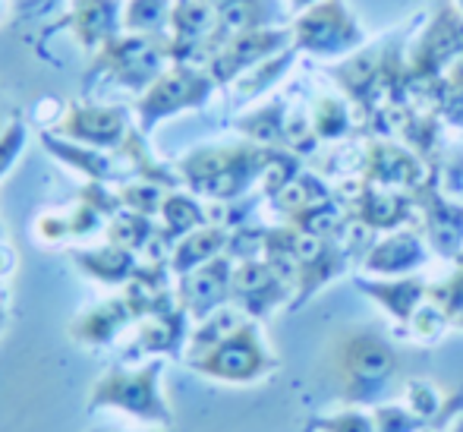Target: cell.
<instances>
[{"mask_svg": "<svg viewBox=\"0 0 463 432\" xmlns=\"http://www.w3.org/2000/svg\"><path fill=\"white\" fill-rule=\"evenodd\" d=\"M325 376L341 408H375L403 391V357L378 329H341L325 350Z\"/></svg>", "mask_w": 463, "mask_h": 432, "instance_id": "6da1fadb", "label": "cell"}, {"mask_svg": "<svg viewBox=\"0 0 463 432\" xmlns=\"http://www.w3.org/2000/svg\"><path fill=\"white\" fill-rule=\"evenodd\" d=\"M161 360H148L142 366H110L101 379L89 391L86 410H117L127 414L139 423H152V427L171 429L174 427V410L167 408L165 395H161Z\"/></svg>", "mask_w": 463, "mask_h": 432, "instance_id": "7a4b0ae2", "label": "cell"}, {"mask_svg": "<svg viewBox=\"0 0 463 432\" xmlns=\"http://www.w3.org/2000/svg\"><path fill=\"white\" fill-rule=\"evenodd\" d=\"M199 376L214 379L227 385H252L259 379H269L280 366V360L262 341V331L252 319H246L233 335H227L221 344L205 350L202 357L189 360Z\"/></svg>", "mask_w": 463, "mask_h": 432, "instance_id": "3957f363", "label": "cell"}, {"mask_svg": "<svg viewBox=\"0 0 463 432\" xmlns=\"http://www.w3.org/2000/svg\"><path fill=\"white\" fill-rule=\"evenodd\" d=\"M269 149L237 146V149H208L195 152L184 161V174L199 193L218 196V199H233L250 187L256 177L265 174L271 161Z\"/></svg>", "mask_w": 463, "mask_h": 432, "instance_id": "277c9868", "label": "cell"}, {"mask_svg": "<svg viewBox=\"0 0 463 432\" xmlns=\"http://www.w3.org/2000/svg\"><path fill=\"white\" fill-rule=\"evenodd\" d=\"M231 297L246 316L262 319L287 300V278L275 272L271 262L246 259L240 268H233Z\"/></svg>", "mask_w": 463, "mask_h": 432, "instance_id": "5b68a950", "label": "cell"}, {"mask_svg": "<svg viewBox=\"0 0 463 432\" xmlns=\"http://www.w3.org/2000/svg\"><path fill=\"white\" fill-rule=\"evenodd\" d=\"M231 284H233L231 259L218 256L184 274L180 297H184L186 310L202 322V319H208L212 312H218L224 306V300L231 297Z\"/></svg>", "mask_w": 463, "mask_h": 432, "instance_id": "8992f818", "label": "cell"}, {"mask_svg": "<svg viewBox=\"0 0 463 432\" xmlns=\"http://www.w3.org/2000/svg\"><path fill=\"white\" fill-rule=\"evenodd\" d=\"M413 202L426 215V231L432 246L441 256H460L463 253V206L435 193L432 180L413 189Z\"/></svg>", "mask_w": 463, "mask_h": 432, "instance_id": "52a82bcc", "label": "cell"}, {"mask_svg": "<svg viewBox=\"0 0 463 432\" xmlns=\"http://www.w3.org/2000/svg\"><path fill=\"white\" fill-rule=\"evenodd\" d=\"M356 287H360L363 293H369L397 325H410L413 312L420 310L429 293L426 281L410 278V274H403V278H382V281L356 278Z\"/></svg>", "mask_w": 463, "mask_h": 432, "instance_id": "ba28073f", "label": "cell"}, {"mask_svg": "<svg viewBox=\"0 0 463 432\" xmlns=\"http://www.w3.org/2000/svg\"><path fill=\"white\" fill-rule=\"evenodd\" d=\"M366 183H375V187H407L413 193L416 187L426 183V174H422L420 158L410 155L407 149L375 142L366 152Z\"/></svg>", "mask_w": 463, "mask_h": 432, "instance_id": "9c48e42d", "label": "cell"}, {"mask_svg": "<svg viewBox=\"0 0 463 432\" xmlns=\"http://www.w3.org/2000/svg\"><path fill=\"white\" fill-rule=\"evenodd\" d=\"M426 262V250H422L420 237L410 231H397L375 244L363 259V268L375 274H407Z\"/></svg>", "mask_w": 463, "mask_h": 432, "instance_id": "30bf717a", "label": "cell"}, {"mask_svg": "<svg viewBox=\"0 0 463 432\" xmlns=\"http://www.w3.org/2000/svg\"><path fill=\"white\" fill-rule=\"evenodd\" d=\"M410 208H413V199L394 196L375 183H363L360 193L354 196V215L366 227H397L410 218Z\"/></svg>", "mask_w": 463, "mask_h": 432, "instance_id": "8fae6325", "label": "cell"}, {"mask_svg": "<svg viewBox=\"0 0 463 432\" xmlns=\"http://www.w3.org/2000/svg\"><path fill=\"white\" fill-rule=\"evenodd\" d=\"M127 319H129L127 303H104V306H98V310H89L86 316L76 319V322L70 325V335L82 344H110Z\"/></svg>", "mask_w": 463, "mask_h": 432, "instance_id": "7c38bea8", "label": "cell"}, {"mask_svg": "<svg viewBox=\"0 0 463 432\" xmlns=\"http://www.w3.org/2000/svg\"><path fill=\"white\" fill-rule=\"evenodd\" d=\"M186 341V316L180 310L171 312H161L155 316L148 325H142L139 331V341H136V350H146V353H177L180 347Z\"/></svg>", "mask_w": 463, "mask_h": 432, "instance_id": "4fadbf2b", "label": "cell"}, {"mask_svg": "<svg viewBox=\"0 0 463 432\" xmlns=\"http://www.w3.org/2000/svg\"><path fill=\"white\" fill-rule=\"evenodd\" d=\"M67 133L92 146H114L123 136V117L117 110H80L67 120Z\"/></svg>", "mask_w": 463, "mask_h": 432, "instance_id": "5bb4252c", "label": "cell"}, {"mask_svg": "<svg viewBox=\"0 0 463 432\" xmlns=\"http://www.w3.org/2000/svg\"><path fill=\"white\" fill-rule=\"evenodd\" d=\"M224 244H227V234L221 231V227H202V231H193L184 244H180L177 256H174V268H177L180 274L193 272V268L218 259V253L224 250Z\"/></svg>", "mask_w": 463, "mask_h": 432, "instance_id": "9a60e30c", "label": "cell"}, {"mask_svg": "<svg viewBox=\"0 0 463 432\" xmlns=\"http://www.w3.org/2000/svg\"><path fill=\"white\" fill-rule=\"evenodd\" d=\"M205 86H199V80H171L161 89H155L148 95V101H142V117L146 120H155L161 114H171V110H180L186 104L199 101Z\"/></svg>", "mask_w": 463, "mask_h": 432, "instance_id": "2e32d148", "label": "cell"}, {"mask_svg": "<svg viewBox=\"0 0 463 432\" xmlns=\"http://www.w3.org/2000/svg\"><path fill=\"white\" fill-rule=\"evenodd\" d=\"M243 322H246L243 310H218L208 319H202V322L195 325L193 338H189V360L202 357L205 350H212L214 344H221L227 335H233Z\"/></svg>", "mask_w": 463, "mask_h": 432, "instance_id": "e0dca14e", "label": "cell"}, {"mask_svg": "<svg viewBox=\"0 0 463 432\" xmlns=\"http://www.w3.org/2000/svg\"><path fill=\"white\" fill-rule=\"evenodd\" d=\"M275 199H278L280 212H287L293 218V215H299V212H306V208L318 206V202L331 199V193L316 174H297L284 189H280Z\"/></svg>", "mask_w": 463, "mask_h": 432, "instance_id": "ac0fdd59", "label": "cell"}, {"mask_svg": "<svg viewBox=\"0 0 463 432\" xmlns=\"http://www.w3.org/2000/svg\"><path fill=\"white\" fill-rule=\"evenodd\" d=\"M293 227L309 237H318V240H331L335 234L344 231V212L335 206V199H325L318 206L306 208V212L293 215Z\"/></svg>", "mask_w": 463, "mask_h": 432, "instance_id": "d6986e66", "label": "cell"}, {"mask_svg": "<svg viewBox=\"0 0 463 432\" xmlns=\"http://www.w3.org/2000/svg\"><path fill=\"white\" fill-rule=\"evenodd\" d=\"M303 432H375V417L369 408H341L337 414L309 417Z\"/></svg>", "mask_w": 463, "mask_h": 432, "instance_id": "ffe728a7", "label": "cell"}, {"mask_svg": "<svg viewBox=\"0 0 463 432\" xmlns=\"http://www.w3.org/2000/svg\"><path fill=\"white\" fill-rule=\"evenodd\" d=\"M372 417H375V432H426V420L416 417L407 404L401 401H384L372 408Z\"/></svg>", "mask_w": 463, "mask_h": 432, "instance_id": "44dd1931", "label": "cell"}, {"mask_svg": "<svg viewBox=\"0 0 463 432\" xmlns=\"http://www.w3.org/2000/svg\"><path fill=\"white\" fill-rule=\"evenodd\" d=\"M80 262L86 265V272L92 274L98 281H108V284H117V281H123L129 272H133V259H129V253L123 250H101L95 253V256H80Z\"/></svg>", "mask_w": 463, "mask_h": 432, "instance_id": "7402d4cb", "label": "cell"}, {"mask_svg": "<svg viewBox=\"0 0 463 432\" xmlns=\"http://www.w3.org/2000/svg\"><path fill=\"white\" fill-rule=\"evenodd\" d=\"M451 322H454V319L448 316L439 303H422L420 310L413 312V319H410L407 329L413 331L416 338H422V341H435V338L445 335V329Z\"/></svg>", "mask_w": 463, "mask_h": 432, "instance_id": "603a6c76", "label": "cell"}, {"mask_svg": "<svg viewBox=\"0 0 463 432\" xmlns=\"http://www.w3.org/2000/svg\"><path fill=\"white\" fill-rule=\"evenodd\" d=\"M312 130H316V136H322V139H337V136L347 133L350 117H347V110H344V104L331 101V98L318 101L316 117H312Z\"/></svg>", "mask_w": 463, "mask_h": 432, "instance_id": "cb8c5ba5", "label": "cell"}, {"mask_svg": "<svg viewBox=\"0 0 463 432\" xmlns=\"http://www.w3.org/2000/svg\"><path fill=\"white\" fill-rule=\"evenodd\" d=\"M165 215H167V225H171L174 237L184 231H193L195 225H202L199 206H195L193 199H186V196H171V199L165 202Z\"/></svg>", "mask_w": 463, "mask_h": 432, "instance_id": "d4e9b609", "label": "cell"}, {"mask_svg": "<svg viewBox=\"0 0 463 432\" xmlns=\"http://www.w3.org/2000/svg\"><path fill=\"white\" fill-rule=\"evenodd\" d=\"M92 432H117V429H92ZM146 432H177V429H174V427L171 429H161L158 427V429H146Z\"/></svg>", "mask_w": 463, "mask_h": 432, "instance_id": "484cf974", "label": "cell"}, {"mask_svg": "<svg viewBox=\"0 0 463 432\" xmlns=\"http://www.w3.org/2000/svg\"><path fill=\"white\" fill-rule=\"evenodd\" d=\"M454 82H458V86L463 89V63H460L458 70H454Z\"/></svg>", "mask_w": 463, "mask_h": 432, "instance_id": "4316f807", "label": "cell"}, {"mask_svg": "<svg viewBox=\"0 0 463 432\" xmlns=\"http://www.w3.org/2000/svg\"><path fill=\"white\" fill-rule=\"evenodd\" d=\"M426 432H432V429H426ZM448 432H463V417H460V420H458V423H454V427H451V429H448Z\"/></svg>", "mask_w": 463, "mask_h": 432, "instance_id": "83f0119b", "label": "cell"}]
</instances>
